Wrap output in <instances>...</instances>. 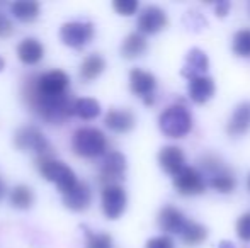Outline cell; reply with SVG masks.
I'll return each mask as SVG.
<instances>
[{
    "label": "cell",
    "instance_id": "38",
    "mask_svg": "<svg viewBox=\"0 0 250 248\" xmlns=\"http://www.w3.org/2000/svg\"><path fill=\"white\" fill-rule=\"evenodd\" d=\"M247 186H249V191H250V173H249V179H247Z\"/></svg>",
    "mask_w": 250,
    "mask_h": 248
},
{
    "label": "cell",
    "instance_id": "21",
    "mask_svg": "<svg viewBox=\"0 0 250 248\" xmlns=\"http://www.w3.org/2000/svg\"><path fill=\"white\" fill-rule=\"evenodd\" d=\"M104 70H105V60L99 53H92L83 58V61L80 63L79 75L83 82H92V80H96L97 76L102 75Z\"/></svg>",
    "mask_w": 250,
    "mask_h": 248
},
{
    "label": "cell",
    "instance_id": "12",
    "mask_svg": "<svg viewBox=\"0 0 250 248\" xmlns=\"http://www.w3.org/2000/svg\"><path fill=\"white\" fill-rule=\"evenodd\" d=\"M174 186L182 195H198L204 192V179L194 167H184L174 177Z\"/></svg>",
    "mask_w": 250,
    "mask_h": 248
},
{
    "label": "cell",
    "instance_id": "33",
    "mask_svg": "<svg viewBox=\"0 0 250 248\" xmlns=\"http://www.w3.org/2000/svg\"><path fill=\"white\" fill-rule=\"evenodd\" d=\"M14 33V24L5 14L0 12V38H7Z\"/></svg>",
    "mask_w": 250,
    "mask_h": 248
},
{
    "label": "cell",
    "instance_id": "16",
    "mask_svg": "<svg viewBox=\"0 0 250 248\" xmlns=\"http://www.w3.org/2000/svg\"><path fill=\"white\" fill-rule=\"evenodd\" d=\"M208 68H209L208 55L203 50H199V48H192V50H189L188 57H186V63L181 70V75L188 76L191 80L194 76L204 75L208 72Z\"/></svg>",
    "mask_w": 250,
    "mask_h": 248
},
{
    "label": "cell",
    "instance_id": "4",
    "mask_svg": "<svg viewBox=\"0 0 250 248\" xmlns=\"http://www.w3.org/2000/svg\"><path fill=\"white\" fill-rule=\"evenodd\" d=\"M160 131L168 138H182L192 129V116L182 104H172L165 107L158 117Z\"/></svg>",
    "mask_w": 250,
    "mask_h": 248
},
{
    "label": "cell",
    "instance_id": "30",
    "mask_svg": "<svg viewBox=\"0 0 250 248\" xmlns=\"http://www.w3.org/2000/svg\"><path fill=\"white\" fill-rule=\"evenodd\" d=\"M112 7L119 16H133L138 10V2L136 0H114Z\"/></svg>",
    "mask_w": 250,
    "mask_h": 248
},
{
    "label": "cell",
    "instance_id": "32",
    "mask_svg": "<svg viewBox=\"0 0 250 248\" xmlns=\"http://www.w3.org/2000/svg\"><path fill=\"white\" fill-rule=\"evenodd\" d=\"M145 248H174V240L168 235H158L150 238Z\"/></svg>",
    "mask_w": 250,
    "mask_h": 248
},
{
    "label": "cell",
    "instance_id": "31",
    "mask_svg": "<svg viewBox=\"0 0 250 248\" xmlns=\"http://www.w3.org/2000/svg\"><path fill=\"white\" fill-rule=\"evenodd\" d=\"M237 235L244 242H250V211L237 219Z\"/></svg>",
    "mask_w": 250,
    "mask_h": 248
},
{
    "label": "cell",
    "instance_id": "24",
    "mask_svg": "<svg viewBox=\"0 0 250 248\" xmlns=\"http://www.w3.org/2000/svg\"><path fill=\"white\" fill-rule=\"evenodd\" d=\"M9 201L10 206L16 209H21V211H26V209H31L36 201V195H34V191L26 184H19L9 191Z\"/></svg>",
    "mask_w": 250,
    "mask_h": 248
},
{
    "label": "cell",
    "instance_id": "18",
    "mask_svg": "<svg viewBox=\"0 0 250 248\" xmlns=\"http://www.w3.org/2000/svg\"><path fill=\"white\" fill-rule=\"evenodd\" d=\"M17 58L27 66L38 65L44 58V46L36 38H26L17 44Z\"/></svg>",
    "mask_w": 250,
    "mask_h": 248
},
{
    "label": "cell",
    "instance_id": "7",
    "mask_svg": "<svg viewBox=\"0 0 250 248\" xmlns=\"http://www.w3.org/2000/svg\"><path fill=\"white\" fill-rule=\"evenodd\" d=\"M128 204V195L123 186L112 184V186H104L101 192V206L102 212L107 219H118L126 211Z\"/></svg>",
    "mask_w": 250,
    "mask_h": 248
},
{
    "label": "cell",
    "instance_id": "3",
    "mask_svg": "<svg viewBox=\"0 0 250 248\" xmlns=\"http://www.w3.org/2000/svg\"><path fill=\"white\" fill-rule=\"evenodd\" d=\"M38 170H40V173L48 182L55 184L62 194L70 192L77 186V182H79L75 172L65 162L53 158V156L38 158Z\"/></svg>",
    "mask_w": 250,
    "mask_h": 248
},
{
    "label": "cell",
    "instance_id": "13",
    "mask_svg": "<svg viewBox=\"0 0 250 248\" xmlns=\"http://www.w3.org/2000/svg\"><path fill=\"white\" fill-rule=\"evenodd\" d=\"M90 202H92V191L87 182H77V186L70 192L63 194V204L66 209L73 212H82L89 209Z\"/></svg>",
    "mask_w": 250,
    "mask_h": 248
},
{
    "label": "cell",
    "instance_id": "9",
    "mask_svg": "<svg viewBox=\"0 0 250 248\" xmlns=\"http://www.w3.org/2000/svg\"><path fill=\"white\" fill-rule=\"evenodd\" d=\"M36 90L44 95H62L70 87V76L63 70H50L41 75H33Z\"/></svg>",
    "mask_w": 250,
    "mask_h": 248
},
{
    "label": "cell",
    "instance_id": "28",
    "mask_svg": "<svg viewBox=\"0 0 250 248\" xmlns=\"http://www.w3.org/2000/svg\"><path fill=\"white\" fill-rule=\"evenodd\" d=\"M85 231V248H112V236L107 233H94L87 226H82Z\"/></svg>",
    "mask_w": 250,
    "mask_h": 248
},
{
    "label": "cell",
    "instance_id": "2",
    "mask_svg": "<svg viewBox=\"0 0 250 248\" xmlns=\"http://www.w3.org/2000/svg\"><path fill=\"white\" fill-rule=\"evenodd\" d=\"M72 150L75 155L82 156V158H97V156L104 155L107 150V139L101 129L83 126L73 133Z\"/></svg>",
    "mask_w": 250,
    "mask_h": 248
},
{
    "label": "cell",
    "instance_id": "10",
    "mask_svg": "<svg viewBox=\"0 0 250 248\" xmlns=\"http://www.w3.org/2000/svg\"><path fill=\"white\" fill-rule=\"evenodd\" d=\"M129 89L135 95L142 97L145 104H153V92L157 89V76L142 68H133L129 72Z\"/></svg>",
    "mask_w": 250,
    "mask_h": 248
},
{
    "label": "cell",
    "instance_id": "22",
    "mask_svg": "<svg viewBox=\"0 0 250 248\" xmlns=\"http://www.w3.org/2000/svg\"><path fill=\"white\" fill-rule=\"evenodd\" d=\"M72 116H77L83 121H92L101 116V104L99 100L92 97H80L73 100L72 106Z\"/></svg>",
    "mask_w": 250,
    "mask_h": 248
},
{
    "label": "cell",
    "instance_id": "29",
    "mask_svg": "<svg viewBox=\"0 0 250 248\" xmlns=\"http://www.w3.org/2000/svg\"><path fill=\"white\" fill-rule=\"evenodd\" d=\"M233 51L238 57H250V29H240L233 36Z\"/></svg>",
    "mask_w": 250,
    "mask_h": 248
},
{
    "label": "cell",
    "instance_id": "34",
    "mask_svg": "<svg viewBox=\"0 0 250 248\" xmlns=\"http://www.w3.org/2000/svg\"><path fill=\"white\" fill-rule=\"evenodd\" d=\"M214 9H216V16L218 17H225L228 14V10H230V2H218L216 5H214Z\"/></svg>",
    "mask_w": 250,
    "mask_h": 248
},
{
    "label": "cell",
    "instance_id": "35",
    "mask_svg": "<svg viewBox=\"0 0 250 248\" xmlns=\"http://www.w3.org/2000/svg\"><path fill=\"white\" fill-rule=\"evenodd\" d=\"M7 191H9V189H7V184H5V180L2 179V177H0V201H2L3 197H5L7 195Z\"/></svg>",
    "mask_w": 250,
    "mask_h": 248
},
{
    "label": "cell",
    "instance_id": "23",
    "mask_svg": "<svg viewBox=\"0 0 250 248\" xmlns=\"http://www.w3.org/2000/svg\"><path fill=\"white\" fill-rule=\"evenodd\" d=\"M146 48H148V43H146L145 36L136 31V33H131L125 38L121 44V55L126 60H135L145 53Z\"/></svg>",
    "mask_w": 250,
    "mask_h": 248
},
{
    "label": "cell",
    "instance_id": "25",
    "mask_svg": "<svg viewBox=\"0 0 250 248\" xmlns=\"http://www.w3.org/2000/svg\"><path fill=\"white\" fill-rule=\"evenodd\" d=\"M41 5L34 0H19L10 3V12L21 22H33L40 16Z\"/></svg>",
    "mask_w": 250,
    "mask_h": 248
},
{
    "label": "cell",
    "instance_id": "1",
    "mask_svg": "<svg viewBox=\"0 0 250 248\" xmlns=\"http://www.w3.org/2000/svg\"><path fill=\"white\" fill-rule=\"evenodd\" d=\"M22 100L38 117L48 124H63L68 117H72L73 100L68 94L62 95H44L36 90L33 83V76L24 80Z\"/></svg>",
    "mask_w": 250,
    "mask_h": 248
},
{
    "label": "cell",
    "instance_id": "14",
    "mask_svg": "<svg viewBox=\"0 0 250 248\" xmlns=\"http://www.w3.org/2000/svg\"><path fill=\"white\" fill-rule=\"evenodd\" d=\"M135 114L129 109H119V107H112L105 113L104 124L114 133H128L135 128Z\"/></svg>",
    "mask_w": 250,
    "mask_h": 248
},
{
    "label": "cell",
    "instance_id": "36",
    "mask_svg": "<svg viewBox=\"0 0 250 248\" xmlns=\"http://www.w3.org/2000/svg\"><path fill=\"white\" fill-rule=\"evenodd\" d=\"M218 248H235V245L231 242H227V240H223V242H220V247Z\"/></svg>",
    "mask_w": 250,
    "mask_h": 248
},
{
    "label": "cell",
    "instance_id": "5",
    "mask_svg": "<svg viewBox=\"0 0 250 248\" xmlns=\"http://www.w3.org/2000/svg\"><path fill=\"white\" fill-rule=\"evenodd\" d=\"M14 145L21 152L34 153L38 158H44V156H53V146L44 136L38 126L27 124L22 126L16 131L14 134Z\"/></svg>",
    "mask_w": 250,
    "mask_h": 248
},
{
    "label": "cell",
    "instance_id": "20",
    "mask_svg": "<svg viewBox=\"0 0 250 248\" xmlns=\"http://www.w3.org/2000/svg\"><path fill=\"white\" fill-rule=\"evenodd\" d=\"M214 90H216V83L208 75L194 76L189 80V95L198 104L208 102L214 95Z\"/></svg>",
    "mask_w": 250,
    "mask_h": 248
},
{
    "label": "cell",
    "instance_id": "6",
    "mask_svg": "<svg viewBox=\"0 0 250 248\" xmlns=\"http://www.w3.org/2000/svg\"><path fill=\"white\" fill-rule=\"evenodd\" d=\"M96 36V27L89 20H70L60 27V41L65 46L80 50L87 46Z\"/></svg>",
    "mask_w": 250,
    "mask_h": 248
},
{
    "label": "cell",
    "instance_id": "26",
    "mask_svg": "<svg viewBox=\"0 0 250 248\" xmlns=\"http://www.w3.org/2000/svg\"><path fill=\"white\" fill-rule=\"evenodd\" d=\"M179 235H181L182 242H184L186 245L194 247V245L203 243L204 240L208 238V229H206V226H203L201 223H196V221L188 219L186 225H184V228H182V231L179 233Z\"/></svg>",
    "mask_w": 250,
    "mask_h": 248
},
{
    "label": "cell",
    "instance_id": "27",
    "mask_svg": "<svg viewBox=\"0 0 250 248\" xmlns=\"http://www.w3.org/2000/svg\"><path fill=\"white\" fill-rule=\"evenodd\" d=\"M209 186L216 189L218 192H223V194H230L231 191H235L237 187V180H235L233 173L228 169H223L220 172L213 173L209 179Z\"/></svg>",
    "mask_w": 250,
    "mask_h": 248
},
{
    "label": "cell",
    "instance_id": "8",
    "mask_svg": "<svg viewBox=\"0 0 250 248\" xmlns=\"http://www.w3.org/2000/svg\"><path fill=\"white\" fill-rule=\"evenodd\" d=\"M126 156L121 152H109L105 153L104 160L99 169V180L102 186H112L119 184L126 175Z\"/></svg>",
    "mask_w": 250,
    "mask_h": 248
},
{
    "label": "cell",
    "instance_id": "19",
    "mask_svg": "<svg viewBox=\"0 0 250 248\" xmlns=\"http://www.w3.org/2000/svg\"><path fill=\"white\" fill-rule=\"evenodd\" d=\"M250 129V100H244L235 107L230 121L227 124V133L230 136H242Z\"/></svg>",
    "mask_w": 250,
    "mask_h": 248
},
{
    "label": "cell",
    "instance_id": "37",
    "mask_svg": "<svg viewBox=\"0 0 250 248\" xmlns=\"http://www.w3.org/2000/svg\"><path fill=\"white\" fill-rule=\"evenodd\" d=\"M3 68H5V60L0 57V72H3Z\"/></svg>",
    "mask_w": 250,
    "mask_h": 248
},
{
    "label": "cell",
    "instance_id": "11",
    "mask_svg": "<svg viewBox=\"0 0 250 248\" xmlns=\"http://www.w3.org/2000/svg\"><path fill=\"white\" fill-rule=\"evenodd\" d=\"M168 19L167 14L162 7L158 5H146L145 9H142L138 16V33L140 34H157L158 31H162L167 26Z\"/></svg>",
    "mask_w": 250,
    "mask_h": 248
},
{
    "label": "cell",
    "instance_id": "17",
    "mask_svg": "<svg viewBox=\"0 0 250 248\" xmlns=\"http://www.w3.org/2000/svg\"><path fill=\"white\" fill-rule=\"evenodd\" d=\"M188 218L181 209L174 208V206H164L158 212V225L167 235L170 233H181L184 228Z\"/></svg>",
    "mask_w": 250,
    "mask_h": 248
},
{
    "label": "cell",
    "instance_id": "15",
    "mask_svg": "<svg viewBox=\"0 0 250 248\" xmlns=\"http://www.w3.org/2000/svg\"><path fill=\"white\" fill-rule=\"evenodd\" d=\"M158 163H160V167L168 175L175 177L186 167L184 152H182L179 146H174V145L164 146V148L160 150V153H158Z\"/></svg>",
    "mask_w": 250,
    "mask_h": 248
}]
</instances>
